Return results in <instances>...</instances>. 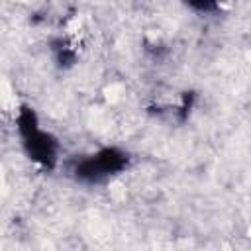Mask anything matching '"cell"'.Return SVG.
Returning a JSON list of instances; mask_svg holds the SVG:
<instances>
[{
	"label": "cell",
	"instance_id": "cell-1",
	"mask_svg": "<svg viewBox=\"0 0 251 251\" xmlns=\"http://www.w3.org/2000/svg\"><path fill=\"white\" fill-rule=\"evenodd\" d=\"M16 127L22 139V147L31 161L43 169H55L59 161V143L57 139L39 126V120L33 108L22 104L16 114Z\"/></svg>",
	"mask_w": 251,
	"mask_h": 251
},
{
	"label": "cell",
	"instance_id": "cell-2",
	"mask_svg": "<svg viewBox=\"0 0 251 251\" xmlns=\"http://www.w3.org/2000/svg\"><path fill=\"white\" fill-rule=\"evenodd\" d=\"M129 155L118 147H102L96 153L82 155L69 165V175L82 184H102L124 173Z\"/></svg>",
	"mask_w": 251,
	"mask_h": 251
},
{
	"label": "cell",
	"instance_id": "cell-3",
	"mask_svg": "<svg viewBox=\"0 0 251 251\" xmlns=\"http://www.w3.org/2000/svg\"><path fill=\"white\" fill-rule=\"evenodd\" d=\"M182 2L196 12H216L222 0H182Z\"/></svg>",
	"mask_w": 251,
	"mask_h": 251
}]
</instances>
